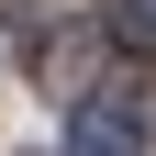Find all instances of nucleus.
<instances>
[{"instance_id": "obj_1", "label": "nucleus", "mask_w": 156, "mask_h": 156, "mask_svg": "<svg viewBox=\"0 0 156 156\" xmlns=\"http://www.w3.org/2000/svg\"><path fill=\"white\" fill-rule=\"evenodd\" d=\"M67 156H145V78H89L67 112Z\"/></svg>"}, {"instance_id": "obj_2", "label": "nucleus", "mask_w": 156, "mask_h": 156, "mask_svg": "<svg viewBox=\"0 0 156 156\" xmlns=\"http://www.w3.org/2000/svg\"><path fill=\"white\" fill-rule=\"evenodd\" d=\"M112 45H134V56H156V11H145V0H123V11H112Z\"/></svg>"}]
</instances>
